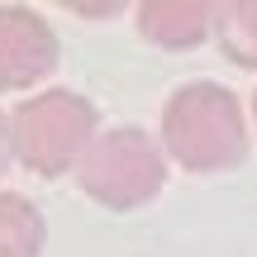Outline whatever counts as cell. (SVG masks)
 Segmentation results:
<instances>
[{
    "label": "cell",
    "mask_w": 257,
    "mask_h": 257,
    "mask_svg": "<svg viewBox=\"0 0 257 257\" xmlns=\"http://www.w3.org/2000/svg\"><path fill=\"white\" fill-rule=\"evenodd\" d=\"M162 153L186 172H229L248 157V124L219 81H186L162 105Z\"/></svg>",
    "instance_id": "obj_1"
},
{
    "label": "cell",
    "mask_w": 257,
    "mask_h": 257,
    "mask_svg": "<svg viewBox=\"0 0 257 257\" xmlns=\"http://www.w3.org/2000/svg\"><path fill=\"white\" fill-rule=\"evenodd\" d=\"M10 128H15V157L38 176H62L81 167V157L100 138L95 105L76 91H62V86L19 100L10 114Z\"/></svg>",
    "instance_id": "obj_2"
},
{
    "label": "cell",
    "mask_w": 257,
    "mask_h": 257,
    "mask_svg": "<svg viewBox=\"0 0 257 257\" xmlns=\"http://www.w3.org/2000/svg\"><path fill=\"white\" fill-rule=\"evenodd\" d=\"M76 181L105 210H138L167 186V153L143 128H105L76 167Z\"/></svg>",
    "instance_id": "obj_3"
},
{
    "label": "cell",
    "mask_w": 257,
    "mask_h": 257,
    "mask_svg": "<svg viewBox=\"0 0 257 257\" xmlns=\"http://www.w3.org/2000/svg\"><path fill=\"white\" fill-rule=\"evenodd\" d=\"M57 72V34L29 5H0V91H29Z\"/></svg>",
    "instance_id": "obj_4"
},
{
    "label": "cell",
    "mask_w": 257,
    "mask_h": 257,
    "mask_svg": "<svg viewBox=\"0 0 257 257\" xmlns=\"http://www.w3.org/2000/svg\"><path fill=\"white\" fill-rule=\"evenodd\" d=\"M214 10L219 5H205V0H143L138 5V34L153 48L186 53L214 34Z\"/></svg>",
    "instance_id": "obj_5"
},
{
    "label": "cell",
    "mask_w": 257,
    "mask_h": 257,
    "mask_svg": "<svg viewBox=\"0 0 257 257\" xmlns=\"http://www.w3.org/2000/svg\"><path fill=\"white\" fill-rule=\"evenodd\" d=\"M48 238V224L34 200L19 191H0V257H38Z\"/></svg>",
    "instance_id": "obj_6"
},
{
    "label": "cell",
    "mask_w": 257,
    "mask_h": 257,
    "mask_svg": "<svg viewBox=\"0 0 257 257\" xmlns=\"http://www.w3.org/2000/svg\"><path fill=\"white\" fill-rule=\"evenodd\" d=\"M214 38L233 67L257 72V0H229L214 10Z\"/></svg>",
    "instance_id": "obj_7"
},
{
    "label": "cell",
    "mask_w": 257,
    "mask_h": 257,
    "mask_svg": "<svg viewBox=\"0 0 257 257\" xmlns=\"http://www.w3.org/2000/svg\"><path fill=\"white\" fill-rule=\"evenodd\" d=\"M15 162V128H10V114H0V176Z\"/></svg>",
    "instance_id": "obj_8"
},
{
    "label": "cell",
    "mask_w": 257,
    "mask_h": 257,
    "mask_svg": "<svg viewBox=\"0 0 257 257\" xmlns=\"http://www.w3.org/2000/svg\"><path fill=\"white\" fill-rule=\"evenodd\" d=\"M252 119H257V91H252Z\"/></svg>",
    "instance_id": "obj_9"
}]
</instances>
